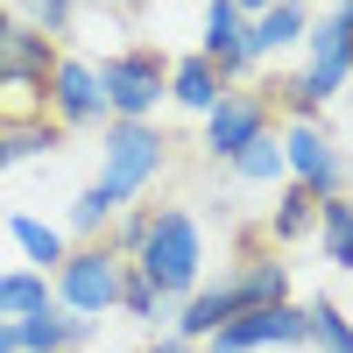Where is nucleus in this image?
<instances>
[{
    "mask_svg": "<svg viewBox=\"0 0 353 353\" xmlns=\"http://www.w3.org/2000/svg\"><path fill=\"white\" fill-rule=\"evenodd\" d=\"M134 276L156 290L163 304H184L191 290L205 283V226L191 205H156V226L134 254Z\"/></svg>",
    "mask_w": 353,
    "mask_h": 353,
    "instance_id": "obj_1",
    "label": "nucleus"
},
{
    "mask_svg": "<svg viewBox=\"0 0 353 353\" xmlns=\"http://www.w3.org/2000/svg\"><path fill=\"white\" fill-rule=\"evenodd\" d=\"M50 71H57V43L36 36L21 14H0V128L50 121V113H43Z\"/></svg>",
    "mask_w": 353,
    "mask_h": 353,
    "instance_id": "obj_2",
    "label": "nucleus"
},
{
    "mask_svg": "<svg viewBox=\"0 0 353 353\" xmlns=\"http://www.w3.org/2000/svg\"><path fill=\"white\" fill-rule=\"evenodd\" d=\"M163 170H170V134L156 121H106V149H99V176L92 184L113 205H141Z\"/></svg>",
    "mask_w": 353,
    "mask_h": 353,
    "instance_id": "obj_3",
    "label": "nucleus"
},
{
    "mask_svg": "<svg viewBox=\"0 0 353 353\" xmlns=\"http://www.w3.org/2000/svg\"><path fill=\"white\" fill-rule=\"evenodd\" d=\"M99 92L106 121H156V106L170 99V57L156 43H128L99 57Z\"/></svg>",
    "mask_w": 353,
    "mask_h": 353,
    "instance_id": "obj_4",
    "label": "nucleus"
},
{
    "mask_svg": "<svg viewBox=\"0 0 353 353\" xmlns=\"http://www.w3.org/2000/svg\"><path fill=\"white\" fill-rule=\"evenodd\" d=\"M121 283H128V261L113 254L106 241H92V248H71V254H64V269L50 276V297L64 304L71 318L99 325V318L121 311Z\"/></svg>",
    "mask_w": 353,
    "mask_h": 353,
    "instance_id": "obj_5",
    "label": "nucleus"
},
{
    "mask_svg": "<svg viewBox=\"0 0 353 353\" xmlns=\"http://www.w3.org/2000/svg\"><path fill=\"white\" fill-rule=\"evenodd\" d=\"M276 141H283V170H290V184H297V191H311L318 205H325V198H346L353 170H346V149L332 141L325 121H283Z\"/></svg>",
    "mask_w": 353,
    "mask_h": 353,
    "instance_id": "obj_6",
    "label": "nucleus"
},
{
    "mask_svg": "<svg viewBox=\"0 0 353 353\" xmlns=\"http://www.w3.org/2000/svg\"><path fill=\"white\" fill-rule=\"evenodd\" d=\"M290 346H311V304H269V311H241L205 339V353H290Z\"/></svg>",
    "mask_w": 353,
    "mask_h": 353,
    "instance_id": "obj_7",
    "label": "nucleus"
},
{
    "mask_svg": "<svg viewBox=\"0 0 353 353\" xmlns=\"http://www.w3.org/2000/svg\"><path fill=\"white\" fill-rule=\"evenodd\" d=\"M43 113L64 134H85V128H106V92H99V57H78V50H57V71H50V92H43Z\"/></svg>",
    "mask_w": 353,
    "mask_h": 353,
    "instance_id": "obj_8",
    "label": "nucleus"
},
{
    "mask_svg": "<svg viewBox=\"0 0 353 353\" xmlns=\"http://www.w3.org/2000/svg\"><path fill=\"white\" fill-rule=\"evenodd\" d=\"M261 134H276V106L261 99V85H233V92L205 113V156L233 163L241 149H254Z\"/></svg>",
    "mask_w": 353,
    "mask_h": 353,
    "instance_id": "obj_9",
    "label": "nucleus"
},
{
    "mask_svg": "<svg viewBox=\"0 0 353 353\" xmlns=\"http://www.w3.org/2000/svg\"><path fill=\"white\" fill-rule=\"evenodd\" d=\"M198 57L212 64L226 85H248L261 64L248 50V14L233 8V0H205V21H198Z\"/></svg>",
    "mask_w": 353,
    "mask_h": 353,
    "instance_id": "obj_10",
    "label": "nucleus"
},
{
    "mask_svg": "<svg viewBox=\"0 0 353 353\" xmlns=\"http://www.w3.org/2000/svg\"><path fill=\"white\" fill-rule=\"evenodd\" d=\"M233 297H241V311H269V304H290V261L276 248H248L241 261H233Z\"/></svg>",
    "mask_w": 353,
    "mask_h": 353,
    "instance_id": "obj_11",
    "label": "nucleus"
},
{
    "mask_svg": "<svg viewBox=\"0 0 353 353\" xmlns=\"http://www.w3.org/2000/svg\"><path fill=\"white\" fill-rule=\"evenodd\" d=\"M99 325H85V318H71L64 304H43V311H28L21 325H14V353H78L85 339H92Z\"/></svg>",
    "mask_w": 353,
    "mask_h": 353,
    "instance_id": "obj_12",
    "label": "nucleus"
},
{
    "mask_svg": "<svg viewBox=\"0 0 353 353\" xmlns=\"http://www.w3.org/2000/svg\"><path fill=\"white\" fill-rule=\"evenodd\" d=\"M226 92H233V85L205 64L198 50H191V57H170V106H176V113H198V121H205Z\"/></svg>",
    "mask_w": 353,
    "mask_h": 353,
    "instance_id": "obj_13",
    "label": "nucleus"
},
{
    "mask_svg": "<svg viewBox=\"0 0 353 353\" xmlns=\"http://www.w3.org/2000/svg\"><path fill=\"white\" fill-rule=\"evenodd\" d=\"M8 233H14V248H21V269H36V276H57V269H64L71 233L50 226L43 212H8Z\"/></svg>",
    "mask_w": 353,
    "mask_h": 353,
    "instance_id": "obj_14",
    "label": "nucleus"
},
{
    "mask_svg": "<svg viewBox=\"0 0 353 353\" xmlns=\"http://www.w3.org/2000/svg\"><path fill=\"white\" fill-rule=\"evenodd\" d=\"M304 28H311V14L290 8V0L248 14V50H254V64H269V57H283V50H304Z\"/></svg>",
    "mask_w": 353,
    "mask_h": 353,
    "instance_id": "obj_15",
    "label": "nucleus"
},
{
    "mask_svg": "<svg viewBox=\"0 0 353 353\" xmlns=\"http://www.w3.org/2000/svg\"><path fill=\"white\" fill-rule=\"evenodd\" d=\"M261 233H269V248H297L318 233V198L297 191V184H276V205H269V219H261Z\"/></svg>",
    "mask_w": 353,
    "mask_h": 353,
    "instance_id": "obj_16",
    "label": "nucleus"
},
{
    "mask_svg": "<svg viewBox=\"0 0 353 353\" xmlns=\"http://www.w3.org/2000/svg\"><path fill=\"white\" fill-rule=\"evenodd\" d=\"M113 219H121V205H113L99 184H85V191L71 198V212H64V233H71V248H92V241L113 233Z\"/></svg>",
    "mask_w": 353,
    "mask_h": 353,
    "instance_id": "obj_17",
    "label": "nucleus"
},
{
    "mask_svg": "<svg viewBox=\"0 0 353 353\" xmlns=\"http://www.w3.org/2000/svg\"><path fill=\"white\" fill-rule=\"evenodd\" d=\"M64 149V128L57 121H28V128H0V176L14 163H36V156H57Z\"/></svg>",
    "mask_w": 353,
    "mask_h": 353,
    "instance_id": "obj_18",
    "label": "nucleus"
},
{
    "mask_svg": "<svg viewBox=\"0 0 353 353\" xmlns=\"http://www.w3.org/2000/svg\"><path fill=\"white\" fill-rule=\"evenodd\" d=\"M318 248H325L332 269L353 276V198H325L318 205Z\"/></svg>",
    "mask_w": 353,
    "mask_h": 353,
    "instance_id": "obj_19",
    "label": "nucleus"
},
{
    "mask_svg": "<svg viewBox=\"0 0 353 353\" xmlns=\"http://www.w3.org/2000/svg\"><path fill=\"white\" fill-rule=\"evenodd\" d=\"M50 304V276H36V269H0V318L8 325H21L28 311H43Z\"/></svg>",
    "mask_w": 353,
    "mask_h": 353,
    "instance_id": "obj_20",
    "label": "nucleus"
},
{
    "mask_svg": "<svg viewBox=\"0 0 353 353\" xmlns=\"http://www.w3.org/2000/svg\"><path fill=\"white\" fill-rule=\"evenodd\" d=\"M8 14H21V21L36 28V36H50L57 50H64V43L78 36V0H14Z\"/></svg>",
    "mask_w": 353,
    "mask_h": 353,
    "instance_id": "obj_21",
    "label": "nucleus"
},
{
    "mask_svg": "<svg viewBox=\"0 0 353 353\" xmlns=\"http://www.w3.org/2000/svg\"><path fill=\"white\" fill-rule=\"evenodd\" d=\"M226 170L241 176V184H261V191H276V184H290V170H283V141H276V134H261L254 149H241V156H233Z\"/></svg>",
    "mask_w": 353,
    "mask_h": 353,
    "instance_id": "obj_22",
    "label": "nucleus"
},
{
    "mask_svg": "<svg viewBox=\"0 0 353 353\" xmlns=\"http://www.w3.org/2000/svg\"><path fill=\"white\" fill-rule=\"evenodd\" d=\"M311 346H318V353H353V318H346V304H332V297L311 304Z\"/></svg>",
    "mask_w": 353,
    "mask_h": 353,
    "instance_id": "obj_23",
    "label": "nucleus"
},
{
    "mask_svg": "<svg viewBox=\"0 0 353 353\" xmlns=\"http://www.w3.org/2000/svg\"><path fill=\"white\" fill-rule=\"evenodd\" d=\"M149 226H156V205H121V219H113L106 248L121 254V261H134V254H141V241H149Z\"/></svg>",
    "mask_w": 353,
    "mask_h": 353,
    "instance_id": "obj_24",
    "label": "nucleus"
},
{
    "mask_svg": "<svg viewBox=\"0 0 353 353\" xmlns=\"http://www.w3.org/2000/svg\"><path fill=\"white\" fill-rule=\"evenodd\" d=\"M121 311L134 318V325H170V311H176V304H163L156 290L134 276V261H128V283H121Z\"/></svg>",
    "mask_w": 353,
    "mask_h": 353,
    "instance_id": "obj_25",
    "label": "nucleus"
},
{
    "mask_svg": "<svg viewBox=\"0 0 353 353\" xmlns=\"http://www.w3.org/2000/svg\"><path fill=\"white\" fill-rule=\"evenodd\" d=\"M141 353H205V346H191V339H176V332H163V339H149Z\"/></svg>",
    "mask_w": 353,
    "mask_h": 353,
    "instance_id": "obj_26",
    "label": "nucleus"
},
{
    "mask_svg": "<svg viewBox=\"0 0 353 353\" xmlns=\"http://www.w3.org/2000/svg\"><path fill=\"white\" fill-rule=\"evenodd\" d=\"M78 8H141V0H78Z\"/></svg>",
    "mask_w": 353,
    "mask_h": 353,
    "instance_id": "obj_27",
    "label": "nucleus"
},
{
    "mask_svg": "<svg viewBox=\"0 0 353 353\" xmlns=\"http://www.w3.org/2000/svg\"><path fill=\"white\" fill-rule=\"evenodd\" d=\"M233 8H241V14H261V8H276V0H233Z\"/></svg>",
    "mask_w": 353,
    "mask_h": 353,
    "instance_id": "obj_28",
    "label": "nucleus"
},
{
    "mask_svg": "<svg viewBox=\"0 0 353 353\" xmlns=\"http://www.w3.org/2000/svg\"><path fill=\"white\" fill-rule=\"evenodd\" d=\"M0 353H14V325H8V318H0Z\"/></svg>",
    "mask_w": 353,
    "mask_h": 353,
    "instance_id": "obj_29",
    "label": "nucleus"
},
{
    "mask_svg": "<svg viewBox=\"0 0 353 353\" xmlns=\"http://www.w3.org/2000/svg\"><path fill=\"white\" fill-rule=\"evenodd\" d=\"M290 8H304V14H318V8H332V0H290Z\"/></svg>",
    "mask_w": 353,
    "mask_h": 353,
    "instance_id": "obj_30",
    "label": "nucleus"
},
{
    "mask_svg": "<svg viewBox=\"0 0 353 353\" xmlns=\"http://www.w3.org/2000/svg\"><path fill=\"white\" fill-rule=\"evenodd\" d=\"M332 14H346V21H353V0H332Z\"/></svg>",
    "mask_w": 353,
    "mask_h": 353,
    "instance_id": "obj_31",
    "label": "nucleus"
},
{
    "mask_svg": "<svg viewBox=\"0 0 353 353\" xmlns=\"http://www.w3.org/2000/svg\"><path fill=\"white\" fill-rule=\"evenodd\" d=\"M8 8H14V0H0V14H8Z\"/></svg>",
    "mask_w": 353,
    "mask_h": 353,
    "instance_id": "obj_32",
    "label": "nucleus"
},
{
    "mask_svg": "<svg viewBox=\"0 0 353 353\" xmlns=\"http://www.w3.org/2000/svg\"><path fill=\"white\" fill-rule=\"evenodd\" d=\"M0 219H8V205H0Z\"/></svg>",
    "mask_w": 353,
    "mask_h": 353,
    "instance_id": "obj_33",
    "label": "nucleus"
}]
</instances>
